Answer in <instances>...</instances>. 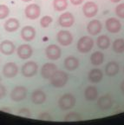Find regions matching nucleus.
<instances>
[{"instance_id": "obj_1", "label": "nucleus", "mask_w": 124, "mask_h": 125, "mask_svg": "<svg viewBox=\"0 0 124 125\" xmlns=\"http://www.w3.org/2000/svg\"><path fill=\"white\" fill-rule=\"evenodd\" d=\"M68 79L69 76L65 71L57 70L54 73V75L50 78V81H51V84L53 87L62 88V87H64L65 84L67 83Z\"/></svg>"}, {"instance_id": "obj_2", "label": "nucleus", "mask_w": 124, "mask_h": 125, "mask_svg": "<svg viewBox=\"0 0 124 125\" xmlns=\"http://www.w3.org/2000/svg\"><path fill=\"white\" fill-rule=\"evenodd\" d=\"M76 97L70 93H66L62 95L58 100V105L62 110H69L76 105Z\"/></svg>"}, {"instance_id": "obj_3", "label": "nucleus", "mask_w": 124, "mask_h": 125, "mask_svg": "<svg viewBox=\"0 0 124 125\" xmlns=\"http://www.w3.org/2000/svg\"><path fill=\"white\" fill-rule=\"evenodd\" d=\"M93 46H94V40L90 37H88V36L82 37L78 40L77 44H76L77 51L81 53L89 52L92 50Z\"/></svg>"}, {"instance_id": "obj_4", "label": "nucleus", "mask_w": 124, "mask_h": 125, "mask_svg": "<svg viewBox=\"0 0 124 125\" xmlns=\"http://www.w3.org/2000/svg\"><path fill=\"white\" fill-rule=\"evenodd\" d=\"M38 65L34 61H28L22 66V75L25 77H32L37 73Z\"/></svg>"}, {"instance_id": "obj_5", "label": "nucleus", "mask_w": 124, "mask_h": 125, "mask_svg": "<svg viewBox=\"0 0 124 125\" xmlns=\"http://www.w3.org/2000/svg\"><path fill=\"white\" fill-rule=\"evenodd\" d=\"M27 96V89L24 86H16L11 90L10 98L14 102H21L24 100Z\"/></svg>"}, {"instance_id": "obj_6", "label": "nucleus", "mask_w": 124, "mask_h": 125, "mask_svg": "<svg viewBox=\"0 0 124 125\" xmlns=\"http://www.w3.org/2000/svg\"><path fill=\"white\" fill-rule=\"evenodd\" d=\"M26 18L31 20H35L38 18L41 15V8L37 4H31L28 6H26L24 10Z\"/></svg>"}, {"instance_id": "obj_7", "label": "nucleus", "mask_w": 124, "mask_h": 125, "mask_svg": "<svg viewBox=\"0 0 124 125\" xmlns=\"http://www.w3.org/2000/svg\"><path fill=\"white\" fill-rule=\"evenodd\" d=\"M56 38L57 41L62 46H68L70 45L73 42V36H72L71 32L66 30H62L57 33L56 35Z\"/></svg>"}, {"instance_id": "obj_8", "label": "nucleus", "mask_w": 124, "mask_h": 125, "mask_svg": "<svg viewBox=\"0 0 124 125\" xmlns=\"http://www.w3.org/2000/svg\"><path fill=\"white\" fill-rule=\"evenodd\" d=\"M113 104H114V100L113 97L107 94V95H103L101 97H99L97 100V106L100 109L102 110H108L112 108Z\"/></svg>"}, {"instance_id": "obj_9", "label": "nucleus", "mask_w": 124, "mask_h": 125, "mask_svg": "<svg viewBox=\"0 0 124 125\" xmlns=\"http://www.w3.org/2000/svg\"><path fill=\"white\" fill-rule=\"evenodd\" d=\"M46 57L51 60H57L62 56V50L56 44H51L46 47L45 50Z\"/></svg>"}, {"instance_id": "obj_10", "label": "nucleus", "mask_w": 124, "mask_h": 125, "mask_svg": "<svg viewBox=\"0 0 124 125\" xmlns=\"http://www.w3.org/2000/svg\"><path fill=\"white\" fill-rule=\"evenodd\" d=\"M98 5L93 1H88L83 4V12L86 18H93L98 12Z\"/></svg>"}, {"instance_id": "obj_11", "label": "nucleus", "mask_w": 124, "mask_h": 125, "mask_svg": "<svg viewBox=\"0 0 124 125\" xmlns=\"http://www.w3.org/2000/svg\"><path fill=\"white\" fill-rule=\"evenodd\" d=\"M57 70V66L52 62H46L41 68V76L44 79H50Z\"/></svg>"}, {"instance_id": "obj_12", "label": "nucleus", "mask_w": 124, "mask_h": 125, "mask_svg": "<svg viewBox=\"0 0 124 125\" xmlns=\"http://www.w3.org/2000/svg\"><path fill=\"white\" fill-rule=\"evenodd\" d=\"M18 72V67L15 62H10L5 63L3 68V74L6 78H13Z\"/></svg>"}, {"instance_id": "obj_13", "label": "nucleus", "mask_w": 124, "mask_h": 125, "mask_svg": "<svg viewBox=\"0 0 124 125\" xmlns=\"http://www.w3.org/2000/svg\"><path fill=\"white\" fill-rule=\"evenodd\" d=\"M105 26H106V29L110 33H118L119 31L122 30L121 22L115 18H108L105 22Z\"/></svg>"}, {"instance_id": "obj_14", "label": "nucleus", "mask_w": 124, "mask_h": 125, "mask_svg": "<svg viewBox=\"0 0 124 125\" xmlns=\"http://www.w3.org/2000/svg\"><path fill=\"white\" fill-rule=\"evenodd\" d=\"M59 24L63 28H70L75 23V18L71 12H64L58 18Z\"/></svg>"}, {"instance_id": "obj_15", "label": "nucleus", "mask_w": 124, "mask_h": 125, "mask_svg": "<svg viewBox=\"0 0 124 125\" xmlns=\"http://www.w3.org/2000/svg\"><path fill=\"white\" fill-rule=\"evenodd\" d=\"M36 30L32 26H24L23 29L21 30V37L23 40L25 42H31L36 37Z\"/></svg>"}, {"instance_id": "obj_16", "label": "nucleus", "mask_w": 124, "mask_h": 125, "mask_svg": "<svg viewBox=\"0 0 124 125\" xmlns=\"http://www.w3.org/2000/svg\"><path fill=\"white\" fill-rule=\"evenodd\" d=\"M16 51V46L14 43L10 40H4L0 43V52L6 56L12 55Z\"/></svg>"}, {"instance_id": "obj_17", "label": "nucleus", "mask_w": 124, "mask_h": 125, "mask_svg": "<svg viewBox=\"0 0 124 125\" xmlns=\"http://www.w3.org/2000/svg\"><path fill=\"white\" fill-rule=\"evenodd\" d=\"M17 53H18V57L21 59H28L32 56L33 50L30 44H21L17 50Z\"/></svg>"}, {"instance_id": "obj_18", "label": "nucleus", "mask_w": 124, "mask_h": 125, "mask_svg": "<svg viewBox=\"0 0 124 125\" xmlns=\"http://www.w3.org/2000/svg\"><path fill=\"white\" fill-rule=\"evenodd\" d=\"M102 29H103V24L97 19L92 20V21H90L88 23L87 31L92 36H95L97 34H99L102 31Z\"/></svg>"}, {"instance_id": "obj_19", "label": "nucleus", "mask_w": 124, "mask_h": 125, "mask_svg": "<svg viewBox=\"0 0 124 125\" xmlns=\"http://www.w3.org/2000/svg\"><path fill=\"white\" fill-rule=\"evenodd\" d=\"M46 100V94L43 90H35L31 94V101L34 104H42Z\"/></svg>"}, {"instance_id": "obj_20", "label": "nucleus", "mask_w": 124, "mask_h": 125, "mask_svg": "<svg viewBox=\"0 0 124 125\" xmlns=\"http://www.w3.org/2000/svg\"><path fill=\"white\" fill-rule=\"evenodd\" d=\"M4 30L8 32H14V31H18L20 27V23L17 18H9L4 23Z\"/></svg>"}, {"instance_id": "obj_21", "label": "nucleus", "mask_w": 124, "mask_h": 125, "mask_svg": "<svg viewBox=\"0 0 124 125\" xmlns=\"http://www.w3.org/2000/svg\"><path fill=\"white\" fill-rule=\"evenodd\" d=\"M64 66L68 70L73 71L79 66V60L74 56H69L64 59Z\"/></svg>"}, {"instance_id": "obj_22", "label": "nucleus", "mask_w": 124, "mask_h": 125, "mask_svg": "<svg viewBox=\"0 0 124 125\" xmlns=\"http://www.w3.org/2000/svg\"><path fill=\"white\" fill-rule=\"evenodd\" d=\"M89 80L93 83H98L102 81L103 77V73L100 69H93L89 72L88 75Z\"/></svg>"}, {"instance_id": "obj_23", "label": "nucleus", "mask_w": 124, "mask_h": 125, "mask_svg": "<svg viewBox=\"0 0 124 125\" xmlns=\"http://www.w3.org/2000/svg\"><path fill=\"white\" fill-rule=\"evenodd\" d=\"M119 70H120V67H119L118 63L114 61H112V62H108V64L106 65L105 73L109 76H114L119 73Z\"/></svg>"}, {"instance_id": "obj_24", "label": "nucleus", "mask_w": 124, "mask_h": 125, "mask_svg": "<svg viewBox=\"0 0 124 125\" xmlns=\"http://www.w3.org/2000/svg\"><path fill=\"white\" fill-rule=\"evenodd\" d=\"M84 96L88 101H94L98 97V90L95 86H89L84 91Z\"/></svg>"}, {"instance_id": "obj_25", "label": "nucleus", "mask_w": 124, "mask_h": 125, "mask_svg": "<svg viewBox=\"0 0 124 125\" xmlns=\"http://www.w3.org/2000/svg\"><path fill=\"white\" fill-rule=\"evenodd\" d=\"M96 44L100 49L106 50L110 45V39H109V37L107 35L99 36L96 39Z\"/></svg>"}, {"instance_id": "obj_26", "label": "nucleus", "mask_w": 124, "mask_h": 125, "mask_svg": "<svg viewBox=\"0 0 124 125\" xmlns=\"http://www.w3.org/2000/svg\"><path fill=\"white\" fill-rule=\"evenodd\" d=\"M90 62L93 65H101L104 62V55L101 51H95L90 57Z\"/></svg>"}, {"instance_id": "obj_27", "label": "nucleus", "mask_w": 124, "mask_h": 125, "mask_svg": "<svg viewBox=\"0 0 124 125\" xmlns=\"http://www.w3.org/2000/svg\"><path fill=\"white\" fill-rule=\"evenodd\" d=\"M53 7L56 11H62L68 7L67 0H53Z\"/></svg>"}, {"instance_id": "obj_28", "label": "nucleus", "mask_w": 124, "mask_h": 125, "mask_svg": "<svg viewBox=\"0 0 124 125\" xmlns=\"http://www.w3.org/2000/svg\"><path fill=\"white\" fill-rule=\"evenodd\" d=\"M113 50L116 53L124 52V39L118 38L115 39L113 43Z\"/></svg>"}, {"instance_id": "obj_29", "label": "nucleus", "mask_w": 124, "mask_h": 125, "mask_svg": "<svg viewBox=\"0 0 124 125\" xmlns=\"http://www.w3.org/2000/svg\"><path fill=\"white\" fill-rule=\"evenodd\" d=\"M82 119H83V117L80 114L76 113V112H70L65 115L64 122H76L81 121Z\"/></svg>"}, {"instance_id": "obj_30", "label": "nucleus", "mask_w": 124, "mask_h": 125, "mask_svg": "<svg viewBox=\"0 0 124 125\" xmlns=\"http://www.w3.org/2000/svg\"><path fill=\"white\" fill-rule=\"evenodd\" d=\"M52 22H53V19L51 16H49V15L43 16L40 20V25L43 28H47L51 25Z\"/></svg>"}, {"instance_id": "obj_31", "label": "nucleus", "mask_w": 124, "mask_h": 125, "mask_svg": "<svg viewBox=\"0 0 124 125\" xmlns=\"http://www.w3.org/2000/svg\"><path fill=\"white\" fill-rule=\"evenodd\" d=\"M10 14V9L5 4H0V20L5 19Z\"/></svg>"}, {"instance_id": "obj_32", "label": "nucleus", "mask_w": 124, "mask_h": 125, "mask_svg": "<svg viewBox=\"0 0 124 125\" xmlns=\"http://www.w3.org/2000/svg\"><path fill=\"white\" fill-rule=\"evenodd\" d=\"M115 14L120 18H124V3L118 4L115 8Z\"/></svg>"}, {"instance_id": "obj_33", "label": "nucleus", "mask_w": 124, "mask_h": 125, "mask_svg": "<svg viewBox=\"0 0 124 125\" xmlns=\"http://www.w3.org/2000/svg\"><path fill=\"white\" fill-rule=\"evenodd\" d=\"M18 114L19 115H22V116H24V117L31 116V111H30V109H27V108H22V109H18Z\"/></svg>"}, {"instance_id": "obj_34", "label": "nucleus", "mask_w": 124, "mask_h": 125, "mask_svg": "<svg viewBox=\"0 0 124 125\" xmlns=\"http://www.w3.org/2000/svg\"><path fill=\"white\" fill-rule=\"evenodd\" d=\"M38 119L43 120V121H51V115L49 113H47V112H43V113L38 115Z\"/></svg>"}, {"instance_id": "obj_35", "label": "nucleus", "mask_w": 124, "mask_h": 125, "mask_svg": "<svg viewBox=\"0 0 124 125\" xmlns=\"http://www.w3.org/2000/svg\"><path fill=\"white\" fill-rule=\"evenodd\" d=\"M6 91L7 90H6L5 86L0 83V100L3 99L6 96Z\"/></svg>"}, {"instance_id": "obj_36", "label": "nucleus", "mask_w": 124, "mask_h": 125, "mask_svg": "<svg viewBox=\"0 0 124 125\" xmlns=\"http://www.w3.org/2000/svg\"><path fill=\"white\" fill-rule=\"evenodd\" d=\"M70 3L74 5H79V4H83L84 0H70Z\"/></svg>"}, {"instance_id": "obj_37", "label": "nucleus", "mask_w": 124, "mask_h": 125, "mask_svg": "<svg viewBox=\"0 0 124 125\" xmlns=\"http://www.w3.org/2000/svg\"><path fill=\"white\" fill-rule=\"evenodd\" d=\"M121 90H122V93L124 94V80L122 82V83H121Z\"/></svg>"}, {"instance_id": "obj_38", "label": "nucleus", "mask_w": 124, "mask_h": 125, "mask_svg": "<svg viewBox=\"0 0 124 125\" xmlns=\"http://www.w3.org/2000/svg\"><path fill=\"white\" fill-rule=\"evenodd\" d=\"M110 1L113 3H118V2H120L121 0H110Z\"/></svg>"}, {"instance_id": "obj_39", "label": "nucleus", "mask_w": 124, "mask_h": 125, "mask_svg": "<svg viewBox=\"0 0 124 125\" xmlns=\"http://www.w3.org/2000/svg\"><path fill=\"white\" fill-rule=\"evenodd\" d=\"M23 2H30V1H32V0H22Z\"/></svg>"}, {"instance_id": "obj_40", "label": "nucleus", "mask_w": 124, "mask_h": 125, "mask_svg": "<svg viewBox=\"0 0 124 125\" xmlns=\"http://www.w3.org/2000/svg\"><path fill=\"white\" fill-rule=\"evenodd\" d=\"M2 82V77H1V76H0V83Z\"/></svg>"}, {"instance_id": "obj_41", "label": "nucleus", "mask_w": 124, "mask_h": 125, "mask_svg": "<svg viewBox=\"0 0 124 125\" xmlns=\"http://www.w3.org/2000/svg\"><path fill=\"white\" fill-rule=\"evenodd\" d=\"M123 70H124V68H123Z\"/></svg>"}]
</instances>
